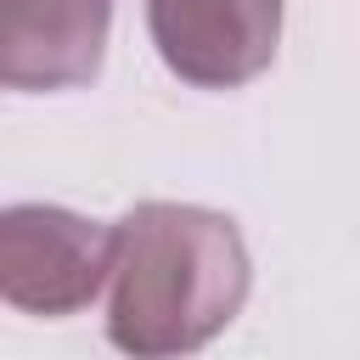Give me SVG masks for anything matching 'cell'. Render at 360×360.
Segmentation results:
<instances>
[{"label": "cell", "mask_w": 360, "mask_h": 360, "mask_svg": "<svg viewBox=\"0 0 360 360\" xmlns=\"http://www.w3.org/2000/svg\"><path fill=\"white\" fill-rule=\"evenodd\" d=\"M253 259L231 214L197 202H135L112 225L107 338L135 360L214 343L248 304Z\"/></svg>", "instance_id": "cell-1"}, {"label": "cell", "mask_w": 360, "mask_h": 360, "mask_svg": "<svg viewBox=\"0 0 360 360\" xmlns=\"http://www.w3.org/2000/svg\"><path fill=\"white\" fill-rule=\"evenodd\" d=\"M287 0H146L158 62L191 90H236L276 62Z\"/></svg>", "instance_id": "cell-3"}, {"label": "cell", "mask_w": 360, "mask_h": 360, "mask_svg": "<svg viewBox=\"0 0 360 360\" xmlns=\"http://www.w3.org/2000/svg\"><path fill=\"white\" fill-rule=\"evenodd\" d=\"M112 276V225L62 202H11L0 214V298L22 315H79Z\"/></svg>", "instance_id": "cell-2"}, {"label": "cell", "mask_w": 360, "mask_h": 360, "mask_svg": "<svg viewBox=\"0 0 360 360\" xmlns=\"http://www.w3.org/2000/svg\"><path fill=\"white\" fill-rule=\"evenodd\" d=\"M112 0H0V79L22 96L79 90L101 73Z\"/></svg>", "instance_id": "cell-4"}]
</instances>
